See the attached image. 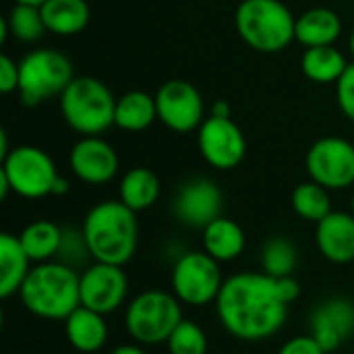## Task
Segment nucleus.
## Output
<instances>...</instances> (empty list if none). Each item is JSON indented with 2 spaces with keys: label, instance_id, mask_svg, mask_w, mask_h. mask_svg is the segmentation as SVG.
Returning a JSON list of instances; mask_svg holds the SVG:
<instances>
[{
  "label": "nucleus",
  "instance_id": "obj_26",
  "mask_svg": "<svg viewBox=\"0 0 354 354\" xmlns=\"http://www.w3.org/2000/svg\"><path fill=\"white\" fill-rule=\"evenodd\" d=\"M160 197V180L149 168H133L120 180V201L135 214L151 207Z\"/></svg>",
  "mask_w": 354,
  "mask_h": 354
},
{
  "label": "nucleus",
  "instance_id": "obj_39",
  "mask_svg": "<svg viewBox=\"0 0 354 354\" xmlns=\"http://www.w3.org/2000/svg\"><path fill=\"white\" fill-rule=\"evenodd\" d=\"M351 52H353V56H354V29H353V35H351Z\"/></svg>",
  "mask_w": 354,
  "mask_h": 354
},
{
  "label": "nucleus",
  "instance_id": "obj_23",
  "mask_svg": "<svg viewBox=\"0 0 354 354\" xmlns=\"http://www.w3.org/2000/svg\"><path fill=\"white\" fill-rule=\"evenodd\" d=\"M158 120V106L156 95L145 91H129L116 100L114 124L122 131L139 133Z\"/></svg>",
  "mask_w": 354,
  "mask_h": 354
},
{
  "label": "nucleus",
  "instance_id": "obj_29",
  "mask_svg": "<svg viewBox=\"0 0 354 354\" xmlns=\"http://www.w3.org/2000/svg\"><path fill=\"white\" fill-rule=\"evenodd\" d=\"M6 23H8V31L21 41H35L44 35V31H48L41 17V6H33V4L17 2L10 8Z\"/></svg>",
  "mask_w": 354,
  "mask_h": 354
},
{
  "label": "nucleus",
  "instance_id": "obj_38",
  "mask_svg": "<svg viewBox=\"0 0 354 354\" xmlns=\"http://www.w3.org/2000/svg\"><path fill=\"white\" fill-rule=\"evenodd\" d=\"M17 2H23V4H33V6H41L44 2L48 0H17Z\"/></svg>",
  "mask_w": 354,
  "mask_h": 354
},
{
  "label": "nucleus",
  "instance_id": "obj_22",
  "mask_svg": "<svg viewBox=\"0 0 354 354\" xmlns=\"http://www.w3.org/2000/svg\"><path fill=\"white\" fill-rule=\"evenodd\" d=\"M203 247L216 261H232L245 251V232L234 220L220 216L203 228Z\"/></svg>",
  "mask_w": 354,
  "mask_h": 354
},
{
  "label": "nucleus",
  "instance_id": "obj_37",
  "mask_svg": "<svg viewBox=\"0 0 354 354\" xmlns=\"http://www.w3.org/2000/svg\"><path fill=\"white\" fill-rule=\"evenodd\" d=\"M68 191V183L62 178V176H58V180H56V185H54V191H52V195H64Z\"/></svg>",
  "mask_w": 354,
  "mask_h": 354
},
{
  "label": "nucleus",
  "instance_id": "obj_7",
  "mask_svg": "<svg viewBox=\"0 0 354 354\" xmlns=\"http://www.w3.org/2000/svg\"><path fill=\"white\" fill-rule=\"evenodd\" d=\"M75 79L73 62L58 50H33L19 62V95L25 106H37L48 97L62 95Z\"/></svg>",
  "mask_w": 354,
  "mask_h": 354
},
{
  "label": "nucleus",
  "instance_id": "obj_11",
  "mask_svg": "<svg viewBox=\"0 0 354 354\" xmlns=\"http://www.w3.org/2000/svg\"><path fill=\"white\" fill-rule=\"evenodd\" d=\"M158 120L174 133H191L203 124V97L199 89L183 79L166 81L156 93Z\"/></svg>",
  "mask_w": 354,
  "mask_h": 354
},
{
  "label": "nucleus",
  "instance_id": "obj_21",
  "mask_svg": "<svg viewBox=\"0 0 354 354\" xmlns=\"http://www.w3.org/2000/svg\"><path fill=\"white\" fill-rule=\"evenodd\" d=\"M46 29L56 35L81 33L91 17L87 0H48L41 4Z\"/></svg>",
  "mask_w": 354,
  "mask_h": 354
},
{
  "label": "nucleus",
  "instance_id": "obj_10",
  "mask_svg": "<svg viewBox=\"0 0 354 354\" xmlns=\"http://www.w3.org/2000/svg\"><path fill=\"white\" fill-rule=\"evenodd\" d=\"M307 172L311 180L328 191L354 185V145L342 137H324L307 151Z\"/></svg>",
  "mask_w": 354,
  "mask_h": 354
},
{
  "label": "nucleus",
  "instance_id": "obj_2",
  "mask_svg": "<svg viewBox=\"0 0 354 354\" xmlns=\"http://www.w3.org/2000/svg\"><path fill=\"white\" fill-rule=\"evenodd\" d=\"M81 232L93 261L124 266L137 251V216L122 201H102L93 205L85 216Z\"/></svg>",
  "mask_w": 354,
  "mask_h": 354
},
{
  "label": "nucleus",
  "instance_id": "obj_16",
  "mask_svg": "<svg viewBox=\"0 0 354 354\" xmlns=\"http://www.w3.org/2000/svg\"><path fill=\"white\" fill-rule=\"evenodd\" d=\"M309 330L326 353L338 351L354 334V305L342 297L324 301L313 309Z\"/></svg>",
  "mask_w": 354,
  "mask_h": 354
},
{
  "label": "nucleus",
  "instance_id": "obj_6",
  "mask_svg": "<svg viewBox=\"0 0 354 354\" xmlns=\"http://www.w3.org/2000/svg\"><path fill=\"white\" fill-rule=\"evenodd\" d=\"M183 303L164 290H145L137 295L124 313V328L137 344H166L183 317Z\"/></svg>",
  "mask_w": 354,
  "mask_h": 354
},
{
  "label": "nucleus",
  "instance_id": "obj_30",
  "mask_svg": "<svg viewBox=\"0 0 354 354\" xmlns=\"http://www.w3.org/2000/svg\"><path fill=\"white\" fill-rule=\"evenodd\" d=\"M166 344L170 354H207V336L191 319H183Z\"/></svg>",
  "mask_w": 354,
  "mask_h": 354
},
{
  "label": "nucleus",
  "instance_id": "obj_17",
  "mask_svg": "<svg viewBox=\"0 0 354 354\" xmlns=\"http://www.w3.org/2000/svg\"><path fill=\"white\" fill-rule=\"evenodd\" d=\"M315 241L319 253L338 266L354 261V216L346 212H332L317 222Z\"/></svg>",
  "mask_w": 354,
  "mask_h": 354
},
{
  "label": "nucleus",
  "instance_id": "obj_4",
  "mask_svg": "<svg viewBox=\"0 0 354 354\" xmlns=\"http://www.w3.org/2000/svg\"><path fill=\"white\" fill-rule=\"evenodd\" d=\"M234 25L249 48L276 54L295 39L297 17L282 0H243L236 8Z\"/></svg>",
  "mask_w": 354,
  "mask_h": 354
},
{
  "label": "nucleus",
  "instance_id": "obj_36",
  "mask_svg": "<svg viewBox=\"0 0 354 354\" xmlns=\"http://www.w3.org/2000/svg\"><path fill=\"white\" fill-rule=\"evenodd\" d=\"M110 354H147L139 344H122V346H116Z\"/></svg>",
  "mask_w": 354,
  "mask_h": 354
},
{
  "label": "nucleus",
  "instance_id": "obj_32",
  "mask_svg": "<svg viewBox=\"0 0 354 354\" xmlns=\"http://www.w3.org/2000/svg\"><path fill=\"white\" fill-rule=\"evenodd\" d=\"M336 95H338V104L340 110L354 120V62H351L344 71V75L340 77V81L336 83Z\"/></svg>",
  "mask_w": 354,
  "mask_h": 354
},
{
  "label": "nucleus",
  "instance_id": "obj_31",
  "mask_svg": "<svg viewBox=\"0 0 354 354\" xmlns=\"http://www.w3.org/2000/svg\"><path fill=\"white\" fill-rule=\"evenodd\" d=\"M85 257H91V255H89L83 232H77V230H71V228L62 230V243H60V249H58V261L75 268V263L83 261Z\"/></svg>",
  "mask_w": 354,
  "mask_h": 354
},
{
  "label": "nucleus",
  "instance_id": "obj_15",
  "mask_svg": "<svg viewBox=\"0 0 354 354\" xmlns=\"http://www.w3.org/2000/svg\"><path fill=\"white\" fill-rule=\"evenodd\" d=\"M71 170L87 185H106L118 172V156L100 135L81 137L71 149Z\"/></svg>",
  "mask_w": 354,
  "mask_h": 354
},
{
  "label": "nucleus",
  "instance_id": "obj_13",
  "mask_svg": "<svg viewBox=\"0 0 354 354\" xmlns=\"http://www.w3.org/2000/svg\"><path fill=\"white\" fill-rule=\"evenodd\" d=\"M129 280L122 266L95 261L81 274V305L102 315L114 313L127 299Z\"/></svg>",
  "mask_w": 354,
  "mask_h": 354
},
{
  "label": "nucleus",
  "instance_id": "obj_18",
  "mask_svg": "<svg viewBox=\"0 0 354 354\" xmlns=\"http://www.w3.org/2000/svg\"><path fill=\"white\" fill-rule=\"evenodd\" d=\"M64 332L71 346L85 354L97 353L108 340V326L104 315L83 305L64 319Z\"/></svg>",
  "mask_w": 354,
  "mask_h": 354
},
{
  "label": "nucleus",
  "instance_id": "obj_24",
  "mask_svg": "<svg viewBox=\"0 0 354 354\" xmlns=\"http://www.w3.org/2000/svg\"><path fill=\"white\" fill-rule=\"evenodd\" d=\"M301 66H303L305 77L311 79L313 83H338L348 62L338 48L315 46V48L305 50L301 58Z\"/></svg>",
  "mask_w": 354,
  "mask_h": 354
},
{
  "label": "nucleus",
  "instance_id": "obj_14",
  "mask_svg": "<svg viewBox=\"0 0 354 354\" xmlns=\"http://www.w3.org/2000/svg\"><path fill=\"white\" fill-rule=\"evenodd\" d=\"M178 222L191 228H205L222 212V191L209 178H193L185 183L172 203Z\"/></svg>",
  "mask_w": 354,
  "mask_h": 354
},
{
  "label": "nucleus",
  "instance_id": "obj_27",
  "mask_svg": "<svg viewBox=\"0 0 354 354\" xmlns=\"http://www.w3.org/2000/svg\"><path fill=\"white\" fill-rule=\"evenodd\" d=\"M290 203H292V209L297 216H301L303 220L315 222V224L334 212L330 191L315 180H309V183L295 187Z\"/></svg>",
  "mask_w": 354,
  "mask_h": 354
},
{
  "label": "nucleus",
  "instance_id": "obj_40",
  "mask_svg": "<svg viewBox=\"0 0 354 354\" xmlns=\"http://www.w3.org/2000/svg\"><path fill=\"white\" fill-rule=\"evenodd\" d=\"M353 209H354V197H353Z\"/></svg>",
  "mask_w": 354,
  "mask_h": 354
},
{
  "label": "nucleus",
  "instance_id": "obj_12",
  "mask_svg": "<svg viewBox=\"0 0 354 354\" xmlns=\"http://www.w3.org/2000/svg\"><path fill=\"white\" fill-rule=\"evenodd\" d=\"M199 151L216 170L236 168L247 153V139L232 118L209 116L199 127Z\"/></svg>",
  "mask_w": 354,
  "mask_h": 354
},
{
  "label": "nucleus",
  "instance_id": "obj_3",
  "mask_svg": "<svg viewBox=\"0 0 354 354\" xmlns=\"http://www.w3.org/2000/svg\"><path fill=\"white\" fill-rule=\"evenodd\" d=\"M23 307L41 319H66L81 307V274L62 261L35 263L21 290Z\"/></svg>",
  "mask_w": 354,
  "mask_h": 354
},
{
  "label": "nucleus",
  "instance_id": "obj_35",
  "mask_svg": "<svg viewBox=\"0 0 354 354\" xmlns=\"http://www.w3.org/2000/svg\"><path fill=\"white\" fill-rule=\"evenodd\" d=\"M232 110H230V104L226 100H218L212 108V116H224V118H230Z\"/></svg>",
  "mask_w": 354,
  "mask_h": 354
},
{
  "label": "nucleus",
  "instance_id": "obj_34",
  "mask_svg": "<svg viewBox=\"0 0 354 354\" xmlns=\"http://www.w3.org/2000/svg\"><path fill=\"white\" fill-rule=\"evenodd\" d=\"M19 89V64L2 54L0 56V91L2 93H12Z\"/></svg>",
  "mask_w": 354,
  "mask_h": 354
},
{
  "label": "nucleus",
  "instance_id": "obj_8",
  "mask_svg": "<svg viewBox=\"0 0 354 354\" xmlns=\"http://www.w3.org/2000/svg\"><path fill=\"white\" fill-rule=\"evenodd\" d=\"M0 174L8 180L10 191L25 199H41L52 195L58 180L54 160L39 147L19 145L2 160Z\"/></svg>",
  "mask_w": 354,
  "mask_h": 354
},
{
  "label": "nucleus",
  "instance_id": "obj_20",
  "mask_svg": "<svg viewBox=\"0 0 354 354\" xmlns=\"http://www.w3.org/2000/svg\"><path fill=\"white\" fill-rule=\"evenodd\" d=\"M29 255L25 253L19 236L2 232L0 234V297L8 299L19 295L27 274H29Z\"/></svg>",
  "mask_w": 354,
  "mask_h": 354
},
{
  "label": "nucleus",
  "instance_id": "obj_19",
  "mask_svg": "<svg viewBox=\"0 0 354 354\" xmlns=\"http://www.w3.org/2000/svg\"><path fill=\"white\" fill-rule=\"evenodd\" d=\"M340 33H342V21L338 12L326 6L305 10L297 19V27H295V39L301 41L305 48L334 46Z\"/></svg>",
  "mask_w": 354,
  "mask_h": 354
},
{
  "label": "nucleus",
  "instance_id": "obj_9",
  "mask_svg": "<svg viewBox=\"0 0 354 354\" xmlns=\"http://www.w3.org/2000/svg\"><path fill=\"white\" fill-rule=\"evenodd\" d=\"M224 286L220 261L205 251H191L176 259L172 270V295L191 307L216 303Z\"/></svg>",
  "mask_w": 354,
  "mask_h": 354
},
{
  "label": "nucleus",
  "instance_id": "obj_1",
  "mask_svg": "<svg viewBox=\"0 0 354 354\" xmlns=\"http://www.w3.org/2000/svg\"><path fill=\"white\" fill-rule=\"evenodd\" d=\"M299 295L301 284L292 276L272 278L263 272H241L224 280L216 311L228 334L245 342H261L282 330L288 307Z\"/></svg>",
  "mask_w": 354,
  "mask_h": 354
},
{
  "label": "nucleus",
  "instance_id": "obj_5",
  "mask_svg": "<svg viewBox=\"0 0 354 354\" xmlns=\"http://www.w3.org/2000/svg\"><path fill=\"white\" fill-rule=\"evenodd\" d=\"M60 112L73 131L81 137H93L114 124L116 100L100 79L75 77L60 95Z\"/></svg>",
  "mask_w": 354,
  "mask_h": 354
},
{
  "label": "nucleus",
  "instance_id": "obj_33",
  "mask_svg": "<svg viewBox=\"0 0 354 354\" xmlns=\"http://www.w3.org/2000/svg\"><path fill=\"white\" fill-rule=\"evenodd\" d=\"M278 354H328L324 351V346L311 336H297V338H290L288 342L282 344V348L278 351Z\"/></svg>",
  "mask_w": 354,
  "mask_h": 354
},
{
  "label": "nucleus",
  "instance_id": "obj_25",
  "mask_svg": "<svg viewBox=\"0 0 354 354\" xmlns=\"http://www.w3.org/2000/svg\"><path fill=\"white\" fill-rule=\"evenodd\" d=\"M19 241L33 263L52 261V257L58 255V249L62 243V228L56 226L54 222L37 220L23 228V232L19 234Z\"/></svg>",
  "mask_w": 354,
  "mask_h": 354
},
{
  "label": "nucleus",
  "instance_id": "obj_28",
  "mask_svg": "<svg viewBox=\"0 0 354 354\" xmlns=\"http://www.w3.org/2000/svg\"><path fill=\"white\" fill-rule=\"evenodd\" d=\"M297 266H299V253H297V247L288 239L274 236L263 245L261 249L263 274L272 278H288L295 274Z\"/></svg>",
  "mask_w": 354,
  "mask_h": 354
},
{
  "label": "nucleus",
  "instance_id": "obj_41",
  "mask_svg": "<svg viewBox=\"0 0 354 354\" xmlns=\"http://www.w3.org/2000/svg\"><path fill=\"white\" fill-rule=\"evenodd\" d=\"M353 354H354V351H353Z\"/></svg>",
  "mask_w": 354,
  "mask_h": 354
}]
</instances>
